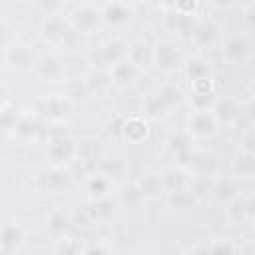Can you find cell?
<instances>
[{"instance_id": "cell-19", "label": "cell", "mask_w": 255, "mask_h": 255, "mask_svg": "<svg viewBox=\"0 0 255 255\" xmlns=\"http://www.w3.org/2000/svg\"><path fill=\"white\" fill-rule=\"evenodd\" d=\"M209 189H211V183L207 181V177H201V179H197V181L193 183V191H195L197 195H205Z\"/></svg>"}, {"instance_id": "cell-17", "label": "cell", "mask_w": 255, "mask_h": 255, "mask_svg": "<svg viewBox=\"0 0 255 255\" xmlns=\"http://www.w3.org/2000/svg\"><path fill=\"white\" fill-rule=\"evenodd\" d=\"M44 30H46V34H50V36H56V34H60V32H62V22H60L58 18H50V20L46 22Z\"/></svg>"}, {"instance_id": "cell-5", "label": "cell", "mask_w": 255, "mask_h": 255, "mask_svg": "<svg viewBox=\"0 0 255 255\" xmlns=\"http://www.w3.org/2000/svg\"><path fill=\"white\" fill-rule=\"evenodd\" d=\"M38 72H40V76L46 78V80H56V78L60 76L62 68H60V62H58L56 58H44V60H40V64H38Z\"/></svg>"}, {"instance_id": "cell-15", "label": "cell", "mask_w": 255, "mask_h": 255, "mask_svg": "<svg viewBox=\"0 0 255 255\" xmlns=\"http://www.w3.org/2000/svg\"><path fill=\"white\" fill-rule=\"evenodd\" d=\"M48 181H50V187L52 189H60V187H64L68 183V175L62 173V171H54V173L48 175Z\"/></svg>"}, {"instance_id": "cell-4", "label": "cell", "mask_w": 255, "mask_h": 255, "mask_svg": "<svg viewBox=\"0 0 255 255\" xmlns=\"http://www.w3.org/2000/svg\"><path fill=\"white\" fill-rule=\"evenodd\" d=\"M24 237V231L20 225H6L4 233H2V247L4 251H10L12 247H16Z\"/></svg>"}, {"instance_id": "cell-25", "label": "cell", "mask_w": 255, "mask_h": 255, "mask_svg": "<svg viewBox=\"0 0 255 255\" xmlns=\"http://www.w3.org/2000/svg\"><path fill=\"white\" fill-rule=\"evenodd\" d=\"M251 90H253V92H255V82H253V84H251Z\"/></svg>"}, {"instance_id": "cell-12", "label": "cell", "mask_w": 255, "mask_h": 255, "mask_svg": "<svg viewBox=\"0 0 255 255\" xmlns=\"http://www.w3.org/2000/svg\"><path fill=\"white\" fill-rule=\"evenodd\" d=\"M159 189H161V181H159V177H155V175H145L143 181H141V187H139L141 195H153V193H157Z\"/></svg>"}, {"instance_id": "cell-13", "label": "cell", "mask_w": 255, "mask_h": 255, "mask_svg": "<svg viewBox=\"0 0 255 255\" xmlns=\"http://www.w3.org/2000/svg\"><path fill=\"white\" fill-rule=\"evenodd\" d=\"M48 227H50L52 233H64V231L70 227V219H68L64 213H54V215L50 217Z\"/></svg>"}, {"instance_id": "cell-6", "label": "cell", "mask_w": 255, "mask_h": 255, "mask_svg": "<svg viewBox=\"0 0 255 255\" xmlns=\"http://www.w3.org/2000/svg\"><path fill=\"white\" fill-rule=\"evenodd\" d=\"M74 20H76V26H78V28L88 30V28L98 20V12H94L92 8L84 6V8H80V10L74 12Z\"/></svg>"}, {"instance_id": "cell-24", "label": "cell", "mask_w": 255, "mask_h": 255, "mask_svg": "<svg viewBox=\"0 0 255 255\" xmlns=\"http://www.w3.org/2000/svg\"><path fill=\"white\" fill-rule=\"evenodd\" d=\"M249 116H251V118H255V104H251V106H249Z\"/></svg>"}, {"instance_id": "cell-16", "label": "cell", "mask_w": 255, "mask_h": 255, "mask_svg": "<svg viewBox=\"0 0 255 255\" xmlns=\"http://www.w3.org/2000/svg\"><path fill=\"white\" fill-rule=\"evenodd\" d=\"M171 147H173L181 157L187 155V139H185L181 133H177V135L171 137Z\"/></svg>"}, {"instance_id": "cell-1", "label": "cell", "mask_w": 255, "mask_h": 255, "mask_svg": "<svg viewBox=\"0 0 255 255\" xmlns=\"http://www.w3.org/2000/svg\"><path fill=\"white\" fill-rule=\"evenodd\" d=\"M74 153V143L70 139H54L52 145H50V155L56 159V161H68Z\"/></svg>"}, {"instance_id": "cell-21", "label": "cell", "mask_w": 255, "mask_h": 255, "mask_svg": "<svg viewBox=\"0 0 255 255\" xmlns=\"http://www.w3.org/2000/svg\"><path fill=\"white\" fill-rule=\"evenodd\" d=\"M237 112H239V110H237L229 100H225V102L221 104V116H223V118H233Z\"/></svg>"}, {"instance_id": "cell-14", "label": "cell", "mask_w": 255, "mask_h": 255, "mask_svg": "<svg viewBox=\"0 0 255 255\" xmlns=\"http://www.w3.org/2000/svg\"><path fill=\"white\" fill-rule=\"evenodd\" d=\"M171 203L175 205V207H191L193 205V193H189V191H183V189H177L173 195H171Z\"/></svg>"}, {"instance_id": "cell-10", "label": "cell", "mask_w": 255, "mask_h": 255, "mask_svg": "<svg viewBox=\"0 0 255 255\" xmlns=\"http://www.w3.org/2000/svg\"><path fill=\"white\" fill-rule=\"evenodd\" d=\"M187 74L191 80H205V76L209 74V66L203 62V60H191L189 66H187Z\"/></svg>"}, {"instance_id": "cell-2", "label": "cell", "mask_w": 255, "mask_h": 255, "mask_svg": "<svg viewBox=\"0 0 255 255\" xmlns=\"http://www.w3.org/2000/svg\"><path fill=\"white\" fill-rule=\"evenodd\" d=\"M155 54H157V66H161V68H165V70L175 68L177 62H179L177 52H175L171 46H167V44H159L157 50H155Z\"/></svg>"}, {"instance_id": "cell-3", "label": "cell", "mask_w": 255, "mask_h": 255, "mask_svg": "<svg viewBox=\"0 0 255 255\" xmlns=\"http://www.w3.org/2000/svg\"><path fill=\"white\" fill-rule=\"evenodd\" d=\"M213 128H215V122H213V118H211L207 112H199V114H195L193 120H191V129H193L195 133H199V135L211 133Z\"/></svg>"}, {"instance_id": "cell-23", "label": "cell", "mask_w": 255, "mask_h": 255, "mask_svg": "<svg viewBox=\"0 0 255 255\" xmlns=\"http://www.w3.org/2000/svg\"><path fill=\"white\" fill-rule=\"evenodd\" d=\"M86 255H104V251H102L100 247H90V249L86 251Z\"/></svg>"}, {"instance_id": "cell-7", "label": "cell", "mask_w": 255, "mask_h": 255, "mask_svg": "<svg viewBox=\"0 0 255 255\" xmlns=\"http://www.w3.org/2000/svg\"><path fill=\"white\" fill-rule=\"evenodd\" d=\"M129 18V10L122 4H108L106 6V20L112 22V24H120V22H126Z\"/></svg>"}, {"instance_id": "cell-20", "label": "cell", "mask_w": 255, "mask_h": 255, "mask_svg": "<svg viewBox=\"0 0 255 255\" xmlns=\"http://www.w3.org/2000/svg\"><path fill=\"white\" fill-rule=\"evenodd\" d=\"M58 255H78V247L72 241H64L58 249Z\"/></svg>"}, {"instance_id": "cell-11", "label": "cell", "mask_w": 255, "mask_h": 255, "mask_svg": "<svg viewBox=\"0 0 255 255\" xmlns=\"http://www.w3.org/2000/svg\"><path fill=\"white\" fill-rule=\"evenodd\" d=\"M225 52H227V56H231V58H239V56H243V54L247 52V44H245L241 38H231V40H227V44H225Z\"/></svg>"}, {"instance_id": "cell-22", "label": "cell", "mask_w": 255, "mask_h": 255, "mask_svg": "<svg viewBox=\"0 0 255 255\" xmlns=\"http://www.w3.org/2000/svg\"><path fill=\"white\" fill-rule=\"evenodd\" d=\"M92 187H94V189H100V193H102V191H104V189H106V181H104V179H100V177H98V181H96V179H94V181H92Z\"/></svg>"}, {"instance_id": "cell-8", "label": "cell", "mask_w": 255, "mask_h": 255, "mask_svg": "<svg viewBox=\"0 0 255 255\" xmlns=\"http://www.w3.org/2000/svg\"><path fill=\"white\" fill-rule=\"evenodd\" d=\"M133 76H135V68H133L131 62H120V64H116V68H114V78H116L118 82H122V84L131 82Z\"/></svg>"}, {"instance_id": "cell-9", "label": "cell", "mask_w": 255, "mask_h": 255, "mask_svg": "<svg viewBox=\"0 0 255 255\" xmlns=\"http://www.w3.org/2000/svg\"><path fill=\"white\" fill-rule=\"evenodd\" d=\"M235 171L243 177L255 173V155H247V153L239 155L237 161H235Z\"/></svg>"}, {"instance_id": "cell-18", "label": "cell", "mask_w": 255, "mask_h": 255, "mask_svg": "<svg viewBox=\"0 0 255 255\" xmlns=\"http://www.w3.org/2000/svg\"><path fill=\"white\" fill-rule=\"evenodd\" d=\"M211 255H233V247L231 243L223 241V243H215L211 249Z\"/></svg>"}]
</instances>
